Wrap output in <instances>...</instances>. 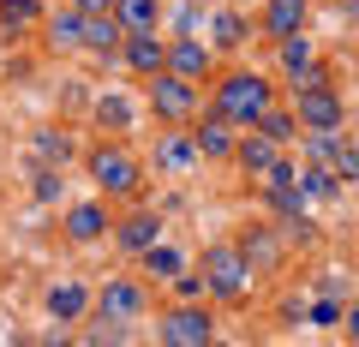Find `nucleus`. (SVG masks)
<instances>
[{
	"mask_svg": "<svg viewBox=\"0 0 359 347\" xmlns=\"http://www.w3.org/2000/svg\"><path fill=\"white\" fill-rule=\"evenodd\" d=\"M138 270H144V275H150V282H156V287H168V282H174V275H180V270H186V252H180V245H168V240H156V245H150V252H144V257H138Z\"/></svg>",
	"mask_w": 359,
	"mask_h": 347,
	"instance_id": "26",
	"label": "nucleus"
},
{
	"mask_svg": "<svg viewBox=\"0 0 359 347\" xmlns=\"http://www.w3.org/2000/svg\"><path fill=\"white\" fill-rule=\"evenodd\" d=\"M42 18H48V6H42V0H0V42L36 36Z\"/></svg>",
	"mask_w": 359,
	"mask_h": 347,
	"instance_id": "23",
	"label": "nucleus"
},
{
	"mask_svg": "<svg viewBox=\"0 0 359 347\" xmlns=\"http://www.w3.org/2000/svg\"><path fill=\"white\" fill-rule=\"evenodd\" d=\"M42 318L48 323H84V318H96V287L90 282H78V275H60V282H48L42 287Z\"/></svg>",
	"mask_w": 359,
	"mask_h": 347,
	"instance_id": "11",
	"label": "nucleus"
},
{
	"mask_svg": "<svg viewBox=\"0 0 359 347\" xmlns=\"http://www.w3.org/2000/svg\"><path fill=\"white\" fill-rule=\"evenodd\" d=\"M25 156L30 162H42V168H72V162H84V150H78V138L66 126H36L25 138Z\"/></svg>",
	"mask_w": 359,
	"mask_h": 347,
	"instance_id": "19",
	"label": "nucleus"
},
{
	"mask_svg": "<svg viewBox=\"0 0 359 347\" xmlns=\"http://www.w3.org/2000/svg\"><path fill=\"white\" fill-rule=\"evenodd\" d=\"M60 192H66V168L30 162V198H36V204H60Z\"/></svg>",
	"mask_w": 359,
	"mask_h": 347,
	"instance_id": "31",
	"label": "nucleus"
},
{
	"mask_svg": "<svg viewBox=\"0 0 359 347\" xmlns=\"http://www.w3.org/2000/svg\"><path fill=\"white\" fill-rule=\"evenodd\" d=\"M233 240H240V252H245V264H252L257 282H264V275H282V270H287V252H294V240L282 233V222H245Z\"/></svg>",
	"mask_w": 359,
	"mask_h": 347,
	"instance_id": "8",
	"label": "nucleus"
},
{
	"mask_svg": "<svg viewBox=\"0 0 359 347\" xmlns=\"http://www.w3.org/2000/svg\"><path fill=\"white\" fill-rule=\"evenodd\" d=\"M168 294H174V299H210V282H204V270H198V264H186V270L168 282Z\"/></svg>",
	"mask_w": 359,
	"mask_h": 347,
	"instance_id": "33",
	"label": "nucleus"
},
{
	"mask_svg": "<svg viewBox=\"0 0 359 347\" xmlns=\"http://www.w3.org/2000/svg\"><path fill=\"white\" fill-rule=\"evenodd\" d=\"M198 162H204V156H198L192 126H168V132H156V150H150L156 180H186V174H192Z\"/></svg>",
	"mask_w": 359,
	"mask_h": 347,
	"instance_id": "13",
	"label": "nucleus"
},
{
	"mask_svg": "<svg viewBox=\"0 0 359 347\" xmlns=\"http://www.w3.org/2000/svg\"><path fill=\"white\" fill-rule=\"evenodd\" d=\"M341 318H347V299L318 294V299L306 306V323H311V329H341Z\"/></svg>",
	"mask_w": 359,
	"mask_h": 347,
	"instance_id": "32",
	"label": "nucleus"
},
{
	"mask_svg": "<svg viewBox=\"0 0 359 347\" xmlns=\"http://www.w3.org/2000/svg\"><path fill=\"white\" fill-rule=\"evenodd\" d=\"M276 102H282V96H276V78L257 72V66H228V72L210 78V108H216V114H228L240 132L257 126Z\"/></svg>",
	"mask_w": 359,
	"mask_h": 347,
	"instance_id": "2",
	"label": "nucleus"
},
{
	"mask_svg": "<svg viewBox=\"0 0 359 347\" xmlns=\"http://www.w3.org/2000/svg\"><path fill=\"white\" fill-rule=\"evenodd\" d=\"M276 72H282L287 90H299V84H311V78H335V66L318 54V36L299 30V36H282V42H276Z\"/></svg>",
	"mask_w": 359,
	"mask_h": 347,
	"instance_id": "9",
	"label": "nucleus"
},
{
	"mask_svg": "<svg viewBox=\"0 0 359 347\" xmlns=\"http://www.w3.org/2000/svg\"><path fill=\"white\" fill-rule=\"evenodd\" d=\"M78 13H114V0H72Z\"/></svg>",
	"mask_w": 359,
	"mask_h": 347,
	"instance_id": "39",
	"label": "nucleus"
},
{
	"mask_svg": "<svg viewBox=\"0 0 359 347\" xmlns=\"http://www.w3.org/2000/svg\"><path fill=\"white\" fill-rule=\"evenodd\" d=\"M162 228H168V222L156 216L150 204H126V210L114 216V233H108V240H114V252H120V257H132V264H138V257L150 252L156 240H162Z\"/></svg>",
	"mask_w": 359,
	"mask_h": 347,
	"instance_id": "12",
	"label": "nucleus"
},
{
	"mask_svg": "<svg viewBox=\"0 0 359 347\" xmlns=\"http://www.w3.org/2000/svg\"><path fill=\"white\" fill-rule=\"evenodd\" d=\"M198 270H204V282H210V306H228V311H240L245 299H252V287H257L240 240H210L204 257H198Z\"/></svg>",
	"mask_w": 359,
	"mask_h": 347,
	"instance_id": "3",
	"label": "nucleus"
},
{
	"mask_svg": "<svg viewBox=\"0 0 359 347\" xmlns=\"http://www.w3.org/2000/svg\"><path fill=\"white\" fill-rule=\"evenodd\" d=\"M318 294H330V299H353V294H347V275H341V270L318 275Z\"/></svg>",
	"mask_w": 359,
	"mask_h": 347,
	"instance_id": "37",
	"label": "nucleus"
},
{
	"mask_svg": "<svg viewBox=\"0 0 359 347\" xmlns=\"http://www.w3.org/2000/svg\"><path fill=\"white\" fill-rule=\"evenodd\" d=\"M257 126H264L276 144H287V150H294V144H299V132H306V126H299V114H294V102H276L264 120H257Z\"/></svg>",
	"mask_w": 359,
	"mask_h": 347,
	"instance_id": "30",
	"label": "nucleus"
},
{
	"mask_svg": "<svg viewBox=\"0 0 359 347\" xmlns=\"http://www.w3.org/2000/svg\"><path fill=\"white\" fill-rule=\"evenodd\" d=\"M144 108L156 114V126H192L204 114V84H192L180 72H156L144 78Z\"/></svg>",
	"mask_w": 359,
	"mask_h": 347,
	"instance_id": "4",
	"label": "nucleus"
},
{
	"mask_svg": "<svg viewBox=\"0 0 359 347\" xmlns=\"http://www.w3.org/2000/svg\"><path fill=\"white\" fill-rule=\"evenodd\" d=\"M257 198H264V210L276 222H294V216H306V192L299 186H282V180H257Z\"/></svg>",
	"mask_w": 359,
	"mask_h": 347,
	"instance_id": "25",
	"label": "nucleus"
},
{
	"mask_svg": "<svg viewBox=\"0 0 359 347\" xmlns=\"http://www.w3.org/2000/svg\"><path fill=\"white\" fill-rule=\"evenodd\" d=\"M150 306H156V282L150 275H102V287H96V318H108V323H144L150 318Z\"/></svg>",
	"mask_w": 359,
	"mask_h": 347,
	"instance_id": "5",
	"label": "nucleus"
},
{
	"mask_svg": "<svg viewBox=\"0 0 359 347\" xmlns=\"http://www.w3.org/2000/svg\"><path fill=\"white\" fill-rule=\"evenodd\" d=\"M341 13H347V18H353V25H359V0H341Z\"/></svg>",
	"mask_w": 359,
	"mask_h": 347,
	"instance_id": "40",
	"label": "nucleus"
},
{
	"mask_svg": "<svg viewBox=\"0 0 359 347\" xmlns=\"http://www.w3.org/2000/svg\"><path fill=\"white\" fill-rule=\"evenodd\" d=\"M42 48L48 54H84V13H78L72 0L42 18Z\"/></svg>",
	"mask_w": 359,
	"mask_h": 347,
	"instance_id": "20",
	"label": "nucleus"
},
{
	"mask_svg": "<svg viewBox=\"0 0 359 347\" xmlns=\"http://www.w3.org/2000/svg\"><path fill=\"white\" fill-rule=\"evenodd\" d=\"M282 233L299 245V252H311V245H318V222H311V216H294V222H282Z\"/></svg>",
	"mask_w": 359,
	"mask_h": 347,
	"instance_id": "34",
	"label": "nucleus"
},
{
	"mask_svg": "<svg viewBox=\"0 0 359 347\" xmlns=\"http://www.w3.org/2000/svg\"><path fill=\"white\" fill-rule=\"evenodd\" d=\"M120 48H126V25H120V13H84V54H96V60H120Z\"/></svg>",
	"mask_w": 359,
	"mask_h": 347,
	"instance_id": "21",
	"label": "nucleus"
},
{
	"mask_svg": "<svg viewBox=\"0 0 359 347\" xmlns=\"http://www.w3.org/2000/svg\"><path fill=\"white\" fill-rule=\"evenodd\" d=\"M192 138H198V156L204 162H233V150H240V126L228 114H216V108H204L192 120Z\"/></svg>",
	"mask_w": 359,
	"mask_h": 347,
	"instance_id": "16",
	"label": "nucleus"
},
{
	"mask_svg": "<svg viewBox=\"0 0 359 347\" xmlns=\"http://www.w3.org/2000/svg\"><path fill=\"white\" fill-rule=\"evenodd\" d=\"M335 174H341V186H359V144H341V156H335Z\"/></svg>",
	"mask_w": 359,
	"mask_h": 347,
	"instance_id": "35",
	"label": "nucleus"
},
{
	"mask_svg": "<svg viewBox=\"0 0 359 347\" xmlns=\"http://www.w3.org/2000/svg\"><path fill=\"white\" fill-rule=\"evenodd\" d=\"M341 335L359 347V299H347V318H341Z\"/></svg>",
	"mask_w": 359,
	"mask_h": 347,
	"instance_id": "38",
	"label": "nucleus"
},
{
	"mask_svg": "<svg viewBox=\"0 0 359 347\" xmlns=\"http://www.w3.org/2000/svg\"><path fill=\"white\" fill-rule=\"evenodd\" d=\"M222 54L210 48V36H168V72L192 78V84H210V78L222 72Z\"/></svg>",
	"mask_w": 359,
	"mask_h": 347,
	"instance_id": "14",
	"label": "nucleus"
},
{
	"mask_svg": "<svg viewBox=\"0 0 359 347\" xmlns=\"http://www.w3.org/2000/svg\"><path fill=\"white\" fill-rule=\"evenodd\" d=\"M257 30H264L269 48H276L282 36H299V30H311V0H264Z\"/></svg>",
	"mask_w": 359,
	"mask_h": 347,
	"instance_id": "18",
	"label": "nucleus"
},
{
	"mask_svg": "<svg viewBox=\"0 0 359 347\" xmlns=\"http://www.w3.org/2000/svg\"><path fill=\"white\" fill-rule=\"evenodd\" d=\"M353 78H359V48H353Z\"/></svg>",
	"mask_w": 359,
	"mask_h": 347,
	"instance_id": "41",
	"label": "nucleus"
},
{
	"mask_svg": "<svg viewBox=\"0 0 359 347\" xmlns=\"http://www.w3.org/2000/svg\"><path fill=\"white\" fill-rule=\"evenodd\" d=\"M108 233H114V204H108L102 192L60 210V240L66 245H96V240H108Z\"/></svg>",
	"mask_w": 359,
	"mask_h": 347,
	"instance_id": "10",
	"label": "nucleus"
},
{
	"mask_svg": "<svg viewBox=\"0 0 359 347\" xmlns=\"http://www.w3.org/2000/svg\"><path fill=\"white\" fill-rule=\"evenodd\" d=\"M341 144H347V132H299V162H330L335 168Z\"/></svg>",
	"mask_w": 359,
	"mask_h": 347,
	"instance_id": "29",
	"label": "nucleus"
},
{
	"mask_svg": "<svg viewBox=\"0 0 359 347\" xmlns=\"http://www.w3.org/2000/svg\"><path fill=\"white\" fill-rule=\"evenodd\" d=\"M204 36H210V48H216V54H240L245 42H252V18H245L240 6H216Z\"/></svg>",
	"mask_w": 359,
	"mask_h": 347,
	"instance_id": "22",
	"label": "nucleus"
},
{
	"mask_svg": "<svg viewBox=\"0 0 359 347\" xmlns=\"http://www.w3.org/2000/svg\"><path fill=\"white\" fill-rule=\"evenodd\" d=\"M287 102H294V114H299L306 132H347V96H341L335 78H311V84H299Z\"/></svg>",
	"mask_w": 359,
	"mask_h": 347,
	"instance_id": "7",
	"label": "nucleus"
},
{
	"mask_svg": "<svg viewBox=\"0 0 359 347\" xmlns=\"http://www.w3.org/2000/svg\"><path fill=\"white\" fill-rule=\"evenodd\" d=\"M174 36H204V30H198V6H192V0L174 13Z\"/></svg>",
	"mask_w": 359,
	"mask_h": 347,
	"instance_id": "36",
	"label": "nucleus"
},
{
	"mask_svg": "<svg viewBox=\"0 0 359 347\" xmlns=\"http://www.w3.org/2000/svg\"><path fill=\"white\" fill-rule=\"evenodd\" d=\"M84 180L96 186L108 204H138L144 180H150V162H138V150H132L126 138H108L102 132L96 144H84Z\"/></svg>",
	"mask_w": 359,
	"mask_h": 347,
	"instance_id": "1",
	"label": "nucleus"
},
{
	"mask_svg": "<svg viewBox=\"0 0 359 347\" xmlns=\"http://www.w3.org/2000/svg\"><path fill=\"white\" fill-rule=\"evenodd\" d=\"M299 192L306 198H341V174L330 162H299Z\"/></svg>",
	"mask_w": 359,
	"mask_h": 347,
	"instance_id": "28",
	"label": "nucleus"
},
{
	"mask_svg": "<svg viewBox=\"0 0 359 347\" xmlns=\"http://www.w3.org/2000/svg\"><path fill=\"white\" fill-rule=\"evenodd\" d=\"M156 341L162 347H210L216 341V311L210 299H174L156 311Z\"/></svg>",
	"mask_w": 359,
	"mask_h": 347,
	"instance_id": "6",
	"label": "nucleus"
},
{
	"mask_svg": "<svg viewBox=\"0 0 359 347\" xmlns=\"http://www.w3.org/2000/svg\"><path fill=\"white\" fill-rule=\"evenodd\" d=\"M114 13H120V25H126V36H132V30H162L168 25L162 0H114Z\"/></svg>",
	"mask_w": 359,
	"mask_h": 347,
	"instance_id": "27",
	"label": "nucleus"
},
{
	"mask_svg": "<svg viewBox=\"0 0 359 347\" xmlns=\"http://www.w3.org/2000/svg\"><path fill=\"white\" fill-rule=\"evenodd\" d=\"M120 66H126L138 84L156 78V72H168V30H132L126 48H120Z\"/></svg>",
	"mask_w": 359,
	"mask_h": 347,
	"instance_id": "15",
	"label": "nucleus"
},
{
	"mask_svg": "<svg viewBox=\"0 0 359 347\" xmlns=\"http://www.w3.org/2000/svg\"><path fill=\"white\" fill-rule=\"evenodd\" d=\"M282 156H287V144H276L264 126H245V132H240V150H233V168H240L245 180H264Z\"/></svg>",
	"mask_w": 359,
	"mask_h": 347,
	"instance_id": "17",
	"label": "nucleus"
},
{
	"mask_svg": "<svg viewBox=\"0 0 359 347\" xmlns=\"http://www.w3.org/2000/svg\"><path fill=\"white\" fill-rule=\"evenodd\" d=\"M90 126L108 132V138H132V102L120 90H102L96 102H90Z\"/></svg>",
	"mask_w": 359,
	"mask_h": 347,
	"instance_id": "24",
	"label": "nucleus"
},
{
	"mask_svg": "<svg viewBox=\"0 0 359 347\" xmlns=\"http://www.w3.org/2000/svg\"><path fill=\"white\" fill-rule=\"evenodd\" d=\"M353 144H359V138H353Z\"/></svg>",
	"mask_w": 359,
	"mask_h": 347,
	"instance_id": "42",
	"label": "nucleus"
}]
</instances>
